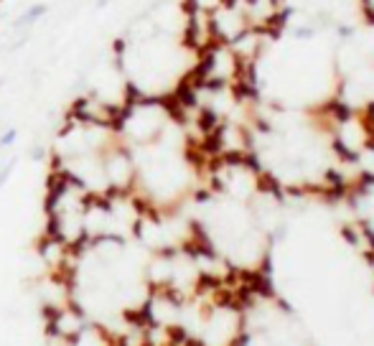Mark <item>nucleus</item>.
Listing matches in <instances>:
<instances>
[{"instance_id":"f257e3e1","label":"nucleus","mask_w":374,"mask_h":346,"mask_svg":"<svg viewBox=\"0 0 374 346\" xmlns=\"http://www.w3.org/2000/svg\"><path fill=\"white\" fill-rule=\"evenodd\" d=\"M44 13H46V5H44V3H38V5L28 8V10H26V13L18 18V23H20V26H31V23H36V21L44 15Z\"/></svg>"},{"instance_id":"7ed1b4c3","label":"nucleus","mask_w":374,"mask_h":346,"mask_svg":"<svg viewBox=\"0 0 374 346\" xmlns=\"http://www.w3.org/2000/svg\"><path fill=\"white\" fill-rule=\"evenodd\" d=\"M44 155H46V153H44V148H41V145H38V148H33V153H31V158H33L36 163H38V160H44Z\"/></svg>"},{"instance_id":"f03ea898","label":"nucleus","mask_w":374,"mask_h":346,"mask_svg":"<svg viewBox=\"0 0 374 346\" xmlns=\"http://www.w3.org/2000/svg\"><path fill=\"white\" fill-rule=\"evenodd\" d=\"M15 138H18V130H15V128L5 130V133L0 135V148H10V145L15 143Z\"/></svg>"},{"instance_id":"20e7f679","label":"nucleus","mask_w":374,"mask_h":346,"mask_svg":"<svg viewBox=\"0 0 374 346\" xmlns=\"http://www.w3.org/2000/svg\"><path fill=\"white\" fill-rule=\"evenodd\" d=\"M105 5H110V0H99L97 3V8H105Z\"/></svg>"}]
</instances>
